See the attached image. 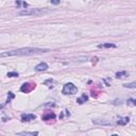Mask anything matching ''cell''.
Returning a JSON list of instances; mask_svg holds the SVG:
<instances>
[{"mask_svg": "<svg viewBox=\"0 0 136 136\" xmlns=\"http://www.w3.org/2000/svg\"><path fill=\"white\" fill-rule=\"evenodd\" d=\"M49 52V49H44V48H21V49L11 50L1 53V57L6 56H25V55H34V54H41V53Z\"/></svg>", "mask_w": 136, "mask_h": 136, "instance_id": "obj_1", "label": "cell"}, {"mask_svg": "<svg viewBox=\"0 0 136 136\" xmlns=\"http://www.w3.org/2000/svg\"><path fill=\"white\" fill-rule=\"evenodd\" d=\"M50 13V10L48 9H26L22 11L18 12L19 16H42V15H46V14Z\"/></svg>", "mask_w": 136, "mask_h": 136, "instance_id": "obj_2", "label": "cell"}, {"mask_svg": "<svg viewBox=\"0 0 136 136\" xmlns=\"http://www.w3.org/2000/svg\"><path fill=\"white\" fill-rule=\"evenodd\" d=\"M78 88L74 83H66L62 89V93L64 95H75L77 94Z\"/></svg>", "mask_w": 136, "mask_h": 136, "instance_id": "obj_3", "label": "cell"}, {"mask_svg": "<svg viewBox=\"0 0 136 136\" xmlns=\"http://www.w3.org/2000/svg\"><path fill=\"white\" fill-rule=\"evenodd\" d=\"M34 87H35V84H31V83H25L22 84V86L20 87V90L22 93H29V91H31Z\"/></svg>", "mask_w": 136, "mask_h": 136, "instance_id": "obj_4", "label": "cell"}, {"mask_svg": "<svg viewBox=\"0 0 136 136\" xmlns=\"http://www.w3.org/2000/svg\"><path fill=\"white\" fill-rule=\"evenodd\" d=\"M36 118V116L34 114H23L21 116V121L22 122H29V121H32Z\"/></svg>", "mask_w": 136, "mask_h": 136, "instance_id": "obj_5", "label": "cell"}, {"mask_svg": "<svg viewBox=\"0 0 136 136\" xmlns=\"http://www.w3.org/2000/svg\"><path fill=\"white\" fill-rule=\"evenodd\" d=\"M48 69V64L45 62H43V63H40L38 65L35 66V70L36 71H45Z\"/></svg>", "mask_w": 136, "mask_h": 136, "instance_id": "obj_6", "label": "cell"}, {"mask_svg": "<svg viewBox=\"0 0 136 136\" xmlns=\"http://www.w3.org/2000/svg\"><path fill=\"white\" fill-rule=\"evenodd\" d=\"M55 118V115L54 113H51V112H48V113H46L45 115L42 116V119L43 120H50V119H54Z\"/></svg>", "mask_w": 136, "mask_h": 136, "instance_id": "obj_7", "label": "cell"}, {"mask_svg": "<svg viewBox=\"0 0 136 136\" xmlns=\"http://www.w3.org/2000/svg\"><path fill=\"white\" fill-rule=\"evenodd\" d=\"M87 100H88V97H87V95L83 94V95L80 97V98H78V99H77V102H78L79 104H83L84 102H86Z\"/></svg>", "mask_w": 136, "mask_h": 136, "instance_id": "obj_8", "label": "cell"}, {"mask_svg": "<svg viewBox=\"0 0 136 136\" xmlns=\"http://www.w3.org/2000/svg\"><path fill=\"white\" fill-rule=\"evenodd\" d=\"M130 121V118L129 117H123V118H119V120H118V124H120V125H125L128 122Z\"/></svg>", "mask_w": 136, "mask_h": 136, "instance_id": "obj_9", "label": "cell"}, {"mask_svg": "<svg viewBox=\"0 0 136 136\" xmlns=\"http://www.w3.org/2000/svg\"><path fill=\"white\" fill-rule=\"evenodd\" d=\"M129 74L127 71H119V72H116V78L117 79H120V78H125V77H128Z\"/></svg>", "mask_w": 136, "mask_h": 136, "instance_id": "obj_10", "label": "cell"}, {"mask_svg": "<svg viewBox=\"0 0 136 136\" xmlns=\"http://www.w3.org/2000/svg\"><path fill=\"white\" fill-rule=\"evenodd\" d=\"M99 48H115L116 45H114V44H111V43H108V44H100V45H98Z\"/></svg>", "mask_w": 136, "mask_h": 136, "instance_id": "obj_11", "label": "cell"}, {"mask_svg": "<svg viewBox=\"0 0 136 136\" xmlns=\"http://www.w3.org/2000/svg\"><path fill=\"white\" fill-rule=\"evenodd\" d=\"M17 135H27V136H36V135H38V132H20V133H17Z\"/></svg>", "mask_w": 136, "mask_h": 136, "instance_id": "obj_12", "label": "cell"}, {"mask_svg": "<svg viewBox=\"0 0 136 136\" xmlns=\"http://www.w3.org/2000/svg\"><path fill=\"white\" fill-rule=\"evenodd\" d=\"M123 87H125V88H136V81L135 82H131V83L124 84Z\"/></svg>", "mask_w": 136, "mask_h": 136, "instance_id": "obj_13", "label": "cell"}, {"mask_svg": "<svg viewBox=\"0 0 136 136\" xmlns=\"http://www.w3.org/2000/svg\"><path fill=\"white\" fill-rule=\"evenodd\" d=\"M127 103H128V105H131V106H136V99L131 98L127 101Z\"/></svg>", "mask_w": 136, "mask_h": 136, "instance_id": "obj_14", "label": "cell"}, {"mask_svg": "<svg viewBox=\"0 0 136 136\" xmlns=\"http://www.w3.org/2000/svg\"><path fill=\"white\" fill-rule=\"evenodd\" d=\"M71 62H76V61H81V62H84L87 61V56H82V57H78V59H70Z\"/></svg>", "mask_w": 136, "mask_h": 136, "instance_id": "obj_15", "label": "cell"}, {"mask_svg": "<svg viewBox=\"0 0 136 136\" xmlns=\"http://www.w3.org/2000/svg\"><path fill=\"white\" fill-rule=\"evenodd\" d=\"M18 76H19V74H18V72H16V71L8 72V77H10V78H16V77H18Z\"/></svg>", "mask_w": 136, "mask_h": 136, "instance_id": "obj_16", "label": "cell"}, {"mask_svg": "<svg viewBox=\"0 0 136 136\" xmlns=\"http://www.w3.org/2000/svg\"><path fill=\"white\" fill-rule=\"evenodd\" d=\"M50 2H51L52 4H54V6H57V4H60L61 0H50Z\"/></svg>", "mask_w": 136, "mask_h": 136, "instance_id": "obj_17", "label": "cell"}, {"mask_svg": "<svg viewBox=\"0 0 136 136\" xmlns=\"http://www.w3.org/2000/svg\"><path fill=\"white\" fill-rule=\"evenodd\" d=\"M14 97H15V96H14V94H13V93H11V91H10V93H9V99H8V102H10V101H11V99H13Z\"/></svg>", "mask_w": 136, "mask_h": 136, "instance_id": "obj_18", "label": "cell"}]
</instances>
